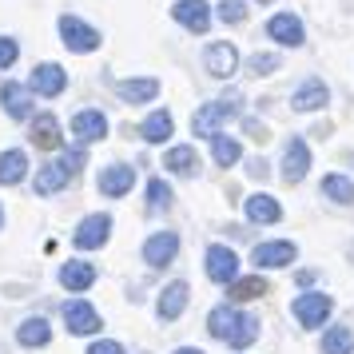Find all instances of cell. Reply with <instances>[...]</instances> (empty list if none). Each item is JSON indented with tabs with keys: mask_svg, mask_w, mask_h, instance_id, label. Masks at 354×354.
Returning a JSON list of instances; mask_svg holds the SVG:
<instances>
[{
	"mask_svg": "<svg viewBox=\"0 0 354 354\" xmlns=\"http://www.w3.org/2000/svg\"><path fill=\"white\" fill-rule=\"evenodd\" d=\"M227 295H231V299H239V303L259 299V295H267V279H259V274H251V279H235V283L227 287Z\"/></svg>",
	"mask_w": 354,
	"mask_h": 354,
	"instance_id": "obj_30",
	"label": "cell"
},
{
	"mask_svg": "<svg viewBox=\"0 0 354 354\" xmlns=\"http://www.w3.org/2000/svg\"><path fill=\"white\" fill-rule=\"evenodd\" d=\"M32 144L40 147V151H56V147L64 144L56 115H36V120H32Z\"/></svg>",
	"mask_w": 354,
	"mask_h": 354,
	"instance_id": "obj_21",
	"label": "cell"
},
{
	"mask_svg": "<svg viewBox=\"0 0 354 354\" xmlns=\"http://www.w3.org/2000/svg\"><path fill=\"white\" fill-rule=\"evenodd\" d=\"M163 167L176 171V176H195V171H199V156H195V147L179 144V147H171V151L163 156Z\"/></svg>",
	"mask_w": 354,
	"mask_h": 354,
	"instance_id": "obj_25",
	"label": "cell"
},
{
	"mask_svg": "<svg viewBox=\"0 0 354 354\" xmlns=\"http://www.w3.org/2000/svg\"><path fill=\"white\" fill-rule=\"evenodd\" d=\"M326 100H330V92H326V84L310 76V80H306L303 88L295 92V96H290V108H295V112H315V108H322Z\"/></svg>",
	"mask_w": 354,
	"mask_h": 354,
	"instance_id": "obj_20",
	"label": "cell"
},
{
	"mask_svg": "<svg viewBox=\"0 0 354 354\" xmlns=\"http://www.w3.org/2000/svg\"><path fill=\"white\" fill-rule=\"evenodd\" d=\"M72 136H76L80 144H96V140H104V136H108V120H104V112H96V108L76 112L72 115Z\"/></svg>",
	"mask_w": 354,
	"mask_h": 354,
	"instance_id": "obj_12",
	"label": "cell"
},
{
	"mask_svg": "<svg viewBox=\"0 0 354 354\" xmlns=\"http://www.w3.org/2000/svg\"><path fill=\"white\" fill-rule=\"evenodd\" d=\"M0 104L12 120H32V88H24V84L8 80L0 88Z\"/></svg>",
	"mask_w": 354,
	"mask_h": 354,
	"instance_id": "obj_13",
	"label": "cell"
},
{
	"mask_svg": "<svg viewBox=\"0 0 354 354\" xmlns=\"http://www.w3.org/2000/svg\"><path fill=\"white\" fill-rule=\"evenodd\" d=\"M24 176H28V156H24L20 147L0 151V183H4V187H12V183H20Z\"/></svg>",
	"mask_w": 354,
	"mask_h": 354,
	"instance_id": "obj_22",
	"label": "cell"
},
{
	"mask_svg": "<svg viewBox=\"0 0 354 354\" xmlns=\"http://www.w3.org/2000/svg\"><path fill=\"white\" fill-rule=\"evenodd\" d=\"M60 283L80 295V290H88L96 283V267H92V263H64V267H60Z\"/></svg>",
	"mask_w": 354,
	"mask_h": 354,
	"instance_id": "obj_24",
	"label": "cell"
},
{
	"mask_svg": "<svg viewBox=\"0 0 354 354\" xmlns=\"http://www.w3.org/2000/svg\"><path fill=\"white\" fill-rule=\"evenodd\" d=\"M247 136L263 144V140H267V128H263V124H255V120H247Z\"/></svg>",
	"mask_w": 354,
	"mask_h": 354,
	"instance_id": "obj_39",
	"label": "cell"
},
{
	"mask_svg": "<svg viewBox=\"0 0 354 354\" xmlns=\"http://www.w3.org/2000/svg\"><path fill=\"white\" fill-rule=\"evenodd\" d=\"M28 88H32L36 96H60V92L68 88V72L60 64H36Z\"/></svg>",
	"mask_w": 354,
	"mask_h": 354,
	"instance_id": "obj_14",
	"label": "cell"
},
{
	"mask_svg": "<svg viewBox=\"0 0 354 354\" xmlns=\"http://www.w3.org/2000/svg\"><path fill=\"white\" fill-rule=\"evenodd\" d=\"M239 104H243L239 92H231V96H223V100H211V104H203V108L192 115V131H195V136H203V140H215L227 120H235V115H239Z\"/></svg>",
	"mask_w": 354,
	"mask_h": 354,
	"instance_id": "obj_2",
	"label": "cell"
},
{
	"mask_svg": "<svg viewBox=\"0 0 354 354\" xmlns=\"http://www.w3.org/2000/svg\"><path fill=\"white\" fill-rule=\"evenodd\" d=\"M187 295H192V290H187V283H167V287H163V295H160V306H156V310H160V319L163 322H176L179 315L187 310Z\"/></svg>",
	"mask_w": 354,
	"mask_h": 354,
	"instance_id": "obj_19",
	"label": "cell"
},
{
	"mask_svg": "<svg viewBox=\"0 0 354 354\" xmlns=\"http://www.w3.org/2000/svg\"><path fill=\"white\" fill-rule=\"evenodd\" d=\"M171 17L187 28V32H207L211 28V8H207V0H176V8H171Z\"/></svg>",
	"mask_w": 354,
	"mask_h": 354,
	"instance_id": "obj_8",
	"label": "cell"
},
{
	"mask_svg": "<svg viewBox=\"0 0 354 354\" xmlns=\"http://www.w3.org/2000/svg\"><path fill=\"white\" fill-rule=\"evenodd\" d=\"M251 259H255V267H287V263H295L299 259V247L287 239H279V243H259L255 251H251Z\"/></svg>",
	"mask_w": 354,
	"mask_h": 354,
	"instance_id": "obj_11",
	"label": "cell"
},
{
	"mask_svg": "<svg viewBox=\"0 0 354 354\" xmlns=\"http://www.w3.org/2000/svg\"><path fill=\"white\" fill-rule=\"evenodd\" d=\"M207 330L219 338V342L243 351V346H251V342L259 338V319L255 315H243V310H235V306H215V310L207 315Z\"/></svg>",
	"mask_w": 354,
	"mask_h": 354,
	"instance_id": "obj_1",
	"label": "cell"
},
{
	"mask_svg": "<svg viewBox=\"0 0 354 354\" xmlns=\"http://www.w3.org/2000/svg\"><path fill=\"white\" fill-rule=\"evenodd\" d=\"M0 223H4V207H0Z\"/></svg>",
	"mask_w": 354,
	"mask_h": 354,
	"instance_id": "obj_41",
	"label": "cell"
},
{
	"mask_svg": "<svg viewBox=\"0 0 354 354\" xmlns=\"http://www.w3.org/2000/svg\"><path fill=\"white\" fill-rule=\"evenodd\" d=\"M306 167H310V151H306L303 140H290L287 151H283V179L287 183H303Z\"/></svg>",
	"mask_w": 354,
	"mask_h": 354,
	"instance_id": "obj_18",
	"label": "cell"
},
{
	"mask_svg": "<svg viewBox=\"0 0 354 354\" xmlns=\"http://www.w3.org/2000/svg\"><path fill=\"white\" fill-rule=\"evenodd\" d=\"M48 338H52V326L44 319H24V322H20V330H17L20 346H44Z\"/></svg>",
	"mask_w": 354,
	"mask_h": 354,
	"instance_id": "obj_28",
	"label": "cell"
},
{
	"mask_svg": "<svg viewBox=\"0 0 354 354\" xmlns=\"http://www.w3.org/2000/svg\"><path fill=\"white\" fill-rule=\"evenodd\" d=\"M60 36H64V48L68 52H96L100 48V32L92 24H84L80 17H60Z\"/></svg>",
	"mask_w": 354,
	"mask_h": 354,
	"instance_id": "obj_4",
	"label": "cell"
},
{
	"mask_svg": "<svg viewBox=\"0 0 354 354\" xmlns=\"http://www.w3.org/2000/svg\"><path fill=\"white\" fill-rule=\"evenodd\" d=\"M267 32H271V40H279V44H287V48H299L306 40L303 32V20L290 17V12H279V17H271V24H267Z\"/></svg>",
	"mask_w": 354,
	"mask_h": 354,
	"instance_id": "obj_16",
	"label": "cell"
},
{
	"mask_svg": "<svg viewBox=\"0 0 354 354\" xmlns=\"http://www.w3.org/2000/svg\"><path fill=\"white\" fill-rule=\"evenodd\" d=\"M330 310H335V303H330V295H322V290H306V295H299V299L290 303V315H295L299 326H306V330L322 326V322L330 319Z\"/></svg>",
	"mask_w": 354,
	"mask_h": 354,
	"instance_id": "obj_3",
	"label": "cell"
},
{
	"mask_svg": "<svg viewBox=\"0 0 354 354\" xmlns=\"http://www.w3.org/2000/svg\"><path fill=\"white\" fill-rule=\"evenodd\" d=\"M279 64H283V60H279L274 52H255L247 68H251V76H271V72H279Z\"/></svg>",
	"mask_w": 354,
	"mask_h": 354,
	"instance_id": "obj_34",
	"label": "cell"
},
{
	"mask_svg": "<svg viewBox=\"0 0 354 354\" xmlns=\"http://www.w3.org/2000/svg\"><path fill=\"white\" fill-rule=\"evenodd\" d=\"M354 351V330L351 326H330L322 335V354H351Z\"/></svg>",
	"mask_w": 354,
	"mask_h": 354,
	"instance_id": "obj_29",
	"label": "cell"
},
{
	"mask_svg": "<svg viewBox=\"0 0 354 354\" xmlns=\"http://www.w3.org/2000/svg\"><path fill=\"white\" fill-rule=\"evenodd\" d=\"M176 354H203V351H195V346H183V351H176Z\"/></svg>",
	"mask_w": 354,
	"mask_h": 354,
	"instance_id": "obj_40",
	"label": "cell"
},
{
	"mask_svg": "<svg viewBox=\"0 0 354 354\" xmlns=\"http://www.w3.org/2000/svg\"><path fill=\"white\" fill-rule=\"evenodd\" d=\"M247 219H251V223H279V219H283V207H279V203H274V195H251V199H247Z\"/></svg>",
	"mask_w": 354,
	"mask_h": 354,
	"instance_id": "obj_23",
	"label": "cell"
},
{
	"mask_svg": "<svg viewBox=\"0 0 354 354\" xmlns=\"http://www.w3.org/2000/svg\"><path fill=\"white\" fill-rule=\"evenodd\" d=\"M115 96L124 104H147V100L160 96V80L156 76H140V80H120L115 84Z\"/></svg>",
	"mask_w": 354,
	"mask_h": 354,
	"instance_id": "obj_17",
	"label": "cell"
},
{
	"mask_svg": "<svg viewBox=\"0 0 354 354\" xmlns=\"http://www.w3.org/2000/svg\"><path fill=\"white\" fill-rule=\"evenodd\" d=\"M259 4H267V0H259Z\"/></svg>",
	"mask_w": 354,
	"mask_h": 354,
	"instance_id": "obj_42",
	"label": "cell"
},
{
	"mask_svg": "<svg viewBox=\"0 0 354 354\" xmlns=\"http://www.w3.org/2000/svg\"><path fill=\"white\" fill-rule=\"evenodd\" d=\"M147 207L151 211H167L171 207V187H167L163 179H151V183H147Z\"/></svg>",
	"mask_w": 354,
	"mask_h": 354,
	"instance_id": "obj_33",
	"label": "cell"
},
{
	"mask_svg": "<svg viewBox=\"0 0 354 354\" xmlns=\"http://www.w3.org/2000/svg\"><path fill=\"white\" fill-rule=\"evenodd\" d=\"M20 56V44L12 40V36H0V68H12Z\"/></svg>",
	"mask_w": 354,
	"mask_h": 354,
	"instance_id": "obj_36",
	"label": "cell"
},
{
	"mask_svg": "<svg viewBox=\"0 0 354 354\" xmlns=\"http://www.w3.org/2000/svg\"><path fill=\"white\" fill-rule=\"evenodd\" d=\"M211 144H215V163H223V167H231V163H239V144H235V140H231V136H215V140H211Z\"/></svg>",
	"mask_w": 354,
	"mask_h": 354,
	"instance_id": "obj_32",
	"label": "cell"
},
{
	"mask_svg": "<svg viewBox=\"0 0 354 354\" xmlns=\"http://www.w3.org/2000/svg\"><path fill=\"white\" fill-rule=\"evenodd\" d=\"M108 235H112V215H88L80 227H76V235H72V243L80 247V251H96V247H104L108 243Z\"/></svg>",
	"mask_w": 354,
	"mask_h": 354,
	"instance_id": "obj_6",
	"label": "cell"
},
{
	"mask_svg": "<svg viewBox=\"0 0 354 354\" xmlns=\"http://www.w3.org/2000/svg\"><path fill=\"white\" fill-rule=\"evenodd\" d=\"M322 195L335 203H354V183L346 176H326L322 179Z\"/></svg>",
	"mask_w": 354,
	"mask_h": 354,
	"instance_id": "obj_31",
	"label": "cell"
},
{
	"mask_svg": "<svg viewBox=\"0 0 354 354\" xmlns=\"http://www.w3.org/2000/svg\"><path fill=\"white\" fill-rule=\"evenodd\" d=\"M219 20L223 24H243L247 20V4L243 0H219Z\"/></svg>",
	"mask_w": 354,
	"mask_h": 354,
	"instance_id": "obj_35",
	"label": "cell"
},
{
	"mask_svg": "<svg viewBox=\"0 0 354 354\" xmlns=\"http://www.w3.org/2000/svg\"><path fill=\"white\" fill-rule=\"evenodd\" d=\"M171 131H176V120H171V115H167V112H151V115L144 120L140 136H144L147 144H163V140H167Z\"/></svg>",
	"mask_w": 354,
	"mask_h": 354,
	"instance_id": "obj_27",
	"label": "cell"
},
{
	"mask_svg": "<svg viewBox=\"0 0 354 354\" xmlns=\"http://www.w3.org/2000/svg\"><path fill=\"white\" fill-rule=\"evenodd\" d=\"M131 183H136V171H131L128 163H112V167H104V171H100V195H108V199L128 195Z\"/></svg>",
	"mask_w": 354,
	"mask_h": 354,
	"instance_id": "obj_15",
	"label": "cell"
},
{
	"mask_svg": "<svg viewBox=\"0 0 354 354\" xmlns=\"http://www.w3.org/2000/svg\"><path fill=\"white\" fill-rule=\"evenodd\" d=\"M68 179L72 176L64 171V163H48V167H40V171H36V195H56Z\"/></svg>",
	"mask_w": 354,
	"mask_h": 354,
	"instance_id": "obj_26",
	"label": "cell"
},
{
	"mask_svg": "<svg viewBox=\"0 0 354 354\" xmlns=\"http://www.w3.org/2000/svg\"><path fill=\"white\" fill-rule=\"evenodd\" d=\"M203 68H207L215 80H231L235 68H239V52H235V44H227V40L211 44V48L203 52Z\"/></svg>",
	"mask_w": 354,
	"mask_h": 354,
	"instance_id": "obj_7",
	"label": "cell"
},
{
	"mask_svg": "<svg viewBox=\"0 0 354 354\" xmlns=\"http://www.w3.org/2000/svg\"><path fill=\"white\" fill-rule=\"evenodd\" d=\"M64 322L72 335H96L100 330V315L92 303H84V299H72V303H64Z\"/></svg>",
	"mask_w": 354,
	"mask_h": 354,
	"instance_id": "obj_9",
	"label": "cell"
},
{
	"mask_svg": "<svg viewBox=\"0 0 354 354\" xmlns=\"http://www.w3.org/2000/svg\"><path fill=\"white\" fill-rule=\"evenodd\" d=\"M176 255H179V235H176V231H156V235L144 243L147 267H167Z\"/></svg>",
	"mask_w": 354,
	"mask_h": 354,
	"instance_id": "obj_10",
	"label": "cell"
},
{
	"mask_svg": "<svg viewBox=\"0 0 354 354\" xmlns=\"http://www.w3.org/2000/svg\"><path fill=\"white\" fill-rule=\"evenodd\" d=\"M88 354H124V346H120V342H112V338H100V342H92V346H88Z\"/></svg>",
	"mask_w": 354,
	"mask_h": 354,
	"instance_id": "obj_38",
	"label": "cell"
},
{
	"mask_svg": "<svg viewBox=\"0 0 354 354\" xmlns=\"http://www.w3.org/2000/svg\"><path fill=\"white\" fill-rule=\"evenodd\" d=\"M84 160H88V156H84V147H72V151H68V156H64L60 163H64V171H68V176H76V171L84 167Z\"/></svg>",
	"mask_w": 354,
	"mask_h": 354,
	"instance_id": "obj_37",
	"label": "cell"
},
{
	"mask_svg": "<svg viewBox=\"0 0 354 354\" xmlns=\"http://www.w3.org/2000/svg\"><path fill=\"white\" fill-rule=\"evenodd\" d=\"M207 279L219 283V287H231V283L239 279V259H235L231 247H223V243L207 247Z\"/></svg>",
	"mask_w": 354,
	"mask_h": 354,
	"instance_id": "obj_5",
	"label": "cell"
}]
</instances>
